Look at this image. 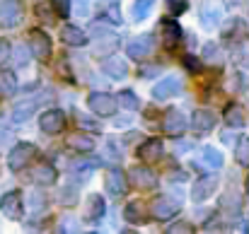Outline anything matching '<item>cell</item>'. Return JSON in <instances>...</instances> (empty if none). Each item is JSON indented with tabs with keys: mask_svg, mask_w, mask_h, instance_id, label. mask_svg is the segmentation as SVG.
I'll return each mask as SVG.
<instances>
[{
	"mask_svg": "<svg viewBox=\"0 0 249 234\" xmlns=\"http://www.w3.org/2000/svg\"><path fill=\"white\" fill-rule=\"evenodd\" d=\"M153 7H155V0H136L133 2V10H131V17L136 22H143L153 12Z\"/></svg>",
	"mask_w": 249,
	"mask_h": 234,
	"instance_id": "26",
	"label": "cell"
},
{
	"mask_svg": "<svg viewBox=\"0 0 249 234\" xmlns=\"http://www.w3.org/2000/svg\"><path fill=\"white\" fill-rule=\"evenodd\" d=\"M10 51H12V49H10V41L2 39V41H0V66H2V61L10 58Z\"/></svg>",
	"mask_w": 249,
	"mask_h": 234,
	"instance_id": "39",
	"label": "cell"
},
{
	"mask_svg": "<svg viewBox=\"0 0 249 234\" xmlns=\"http://www.w3.org/2000/svg\"><path fill=\"white\" fill-rule=\"evenodd\" d=\"M36 111V101H32V99H27V101H19L17 106H15V111H12V121L15 123H19V121H27L32 114Z\"/></svg>",
	"mask_w": 249,
	"mask_h": 234,
	"instance_id": "24",
	"label": "cell"
},
{
	"mask_svg": "<svg viewBox=\"0 0 249 234\" xmlns=\"http://www.w3.org/2000/svg\"><path fill=\"white\" fill-rule=\"evenodd\" d=\"M17 92V78L12 70H0V99H7Z\"/></svg>",
	"mask_w": 249,
	"mask_h": 234,
	"instance_id": "23",
	"label": "cell"
},
{
	"mask_svg": "<svg viewBox=\"0 0 249 234\" xmlns=\"http://www.w3.org/2000/svg\"><path fill=\"white\" fill-rule=\"evenodd\" d=\"M179 39H181V27L174 19H162V44H165V49L172 51L179 44Z\"/></svg>",
	"mask_w": 249,
	"mask_h": 234,
	"instance_id": "19",
	"label": "cell"
},
{
	"mask_svg": "<svg viewBox=\"0 0 249 234\" xmlns=\"http://www.w3.org/2000/svg\"><path fill=\"white\" fill-rule=\"evenodd\" d=\"M184 66H186V70H191V73H198V70H201V61H196L194 56H184Z\"/></svg>",
	"mask_w": 249,
	"mask_h": 234,
	"instance_id": "38",
	"label": "cell"
},
{
	"mask_svg": "<svg viewBox=\"0 0 249 234\" xmlns=\"http://www.w3.org/2000/svg\"><path fill=\"white\" fill-rule=\"evenodd\" d=\"M78 123L83 126L85 131H94V133H99V126H97V123H94L92 118H87L85 114H78Z\"/></svg>",
	"mask_w": 249,
	"mask_h": 234,
	"instance_id": "34",
	"label": "cell"
},
{
	"mask_svg": "<svg viewBox=\"0 0 249 234\" xmlns=\"http://www.w3.org/2000/svg\"><path fill=\"white\" fill-rule=\"evenodd\" d=\"M29 51L36 61H49L51 58V39L46 32H32L29 34Z\"/></svg>",
	"mask_w": 249,
	"mask_h": 234,
	"instance_id": "6",
	"label": "cell"
},
{
	"mask_svg": "<svg viewBox=\"0 0 249 234\" xmlns=\"http://www.w3.org/2000/svg\"><path fill=\"white\" fill-rule=\"evenodd\" d=\"M36 155V148L32 145V143H19L10 157H7V164H10V169L12 171H19V169H24L29 162H32V157Z\"/></svg>",
	"mask_w": 249,
	"mask_h": 234,
	"instance_id": "7",
	"label": "cell"
},
{
	"mask_svg": "<svg viewBox=\"0 0 249 234\" xmlns=\"http://www.w3.org/2000/svg\"><path fill=\"white\" fill-rule=\"evenodd\" d=\"M39 126H41L44 133L56 135V133H61V131L66 128V116H63V111H58V109H49V111L41 114Z\"/></svg>",
	"mask_w": 249,
	"mask_h": 234,
	"instance_id": "10",
	"label": "cell"
},
{
	"mask_svg": "<svg viewBox=\"0 0 249 234\" xmlns=\"http://www.w3.org/2000/svg\"><path fill=\"white\" fill-rule=\"evenodd\" d=\"M162 140H158V138H153V140H145L141 148H138V157L145 162V164H153V162H158L160 157H162Z\"/></svg>",
	"mask_w": 249,
	"mask_h": 234,
	"instance_id": "18",
	"label": "cell"
},
{
	"mask_svg": "<svg viewBox=\"0 0 249 234\" xmlns=\"http://www.w3.org/2000/svg\"><path fill=\"white\" fill-rule=\"evenodd\" d=\"M102 70H104L109 78H114V80H124L126 78V73H128L126 63H124V61H119V58H104Z\"/></svg>",
	"mask_w": 249,
	"mask_h": 234,
	"instance_id": "22",
	"label": "cell"
},
{
	"mask_svg": "<svg viewBox=\"0 0 249 234\" xmlns=\"http://www.w3.org/2000/svg\"><path fill=\"white\" fill-rule=\"evenodd\" d=\"M215 188H218V179H215V176H201V179L194 184L191 198H194L196 203H203V201H208V198L215 193Z\"/></svg>",
	"mask_w": 249,
	"mask_h": 234,
	"instance_id": "13",
	"label": "cell"
},
{
	"mask_svg": "<svg viewBox=\"0 0 249 234\" xmlns=\"http://www.w3.org/2000/svg\"><path fill=\"white\" fill-rule=\"evenodd\" d=\"M191 126H194L196 133H208V131H213V126H215L213 111H208V109H196V111L191 114Z\"/></svg>",
	"mask_w": 249,
	"mask_h": 234,
	"instance_id": "16",
	"label": "cell"
},
{
	"mask_svg": "<svg viewBox=\"0 0 249 234\" xmlns=\"http://www.w3.org/2000/svg\"><path fill=\"white\" fill-rule=\"evenodd\" d=\"M128 176H131V184H133V186H141V188H153V186L158 184L155 171L148 169V167H133Z\"/></svg>",
	"mask_w": 249,
	"mask_h": 234,
	"instance_id": "17",
	"label": "cell"
},
{
	"mask_svg": "<svg viewBox=\"0 0 249 234\" xmlns=\"http://www.w3.org/2000/svg\"><path fill=\"white\" fill-rule=\"evenodd\" d=\"M177 210H179V203L177 201H172V198H155L153 201V205H150V215L155 217V220H172L174 215H177Z\"/></svg>",
	"mask_w": 249,
	"mask_h": 234,
	"instance_id": "11",
	"label": "cell"
},
{
	"mask_svg": "<svg viewBox=\"0 0 249 234\" xmlns=\"http://www.w3.org/2000/svg\"><path fill=\"white\" fill-rule=\"evenodd\" d=\"M167 232H169V234H177V232H194V227H191V225H184V222H181V225H172V227H169Z\"/></svg>",
	"mask_w": 249,
	"mask_h": 234,
	"instance_id": "40",
	"label": "cell"
},
{
	"mask_svg": "<svg viewBox=\"0 0 249 234\" xmlns=\"http://www.w3.org/2000/svg\"><path fill=\"white\" fill-rule=\"evenodd\" d=\"M53 5H56V12L61 17H68L71 15V0H53Z\"/></svg>",
	"mask_w": 249,
	"mask_h": 234,
	"instance_id": "35",
	"label": "cell"
},
{
	"mask_svg": "<svg viewBox=\"0 0 249 234\" xmlns=\"http://www.w3.org/2000/svg\"><path fill=\"white\" fill-rule=\"evenodd\" d=\"M104 213H107V203H104V198H102L99 193L87 196L85 208H83V220L85 222H87V225H97V222L104 217Z\"/></svg>",
	"mask_w": 249,
	"mask_h": 234,
	"instance_id": "5",
	"label": "cell"
},
{
	"mask_svg": "<svg viewBox=\"0 0 249 234\" xmlns=\"http://www.w3.org/2000/svg\"><path fill=\"white\" fill-rule=\"evenodd\" d=\"M104 186H107V193H109L111 198H124L126 191H128V179H126V174H124L121 169L111 167V169H107V174H104Z\"/></svg>",
	"mask_w": 249,
	"mask_h": 234,
	"instance_id": "3",
	"label": "cell"
},
{
	"mask_svg": "<svg viewBox=\"0 0 249 234\" xmlns=\"http://www.w3.org/2000/svg\"><path fill=\"white\" fill-rule=\"evenodd\" d=\"M247 191H249V179H247Z\"/></svg>",
	"mask_w": 249,
	"mask_h": 234,
	"instance_id": "42",
	"label": "cell"
},
{
	"mask_svg": "<svg viewBox=\"0 0 249 234\" xmlns=\"http://www.w3.org/2000/svg\"><path fill=\"white\" fill-rule=\"evenodd\" d=\"M162 128H165L167 135H181V133L186 131V118H184V114L177 111V109H169L165 114V118H162Z\"/></svg>",
	"mask_w": 249,
	"mask_h": 234,
	"instance_id": "14",
	"label": "cell"
},
{
	"mask_svg": "<svg viewBox=\"0 0 249 234\" xmlns=\"http://www.w3.org/2000/svg\"><path fill=\"white\" fill-rule=\"evenodd\" d=\"M87 106H89L92 114H97V116H114L119 101H116V97H111V94H107V92H92V94L87 97Z\"/></svg>",
	"mask_w": 249,
	"mask_h": 234,
	"instance_id": "1",
	"label": "cell"
},
{
	"mask_svg": "<svg viewBox=\"0 0 249 234\" xmlns=\"http://www.w3.org/2000/svg\"><path fill=\"white\" fill-rule=\"evenodd\" d=\"M61 41L68 44V46H85L87 44V34L83 29L73 27V24H66V27H61Z\"/></svg>",
	"mask_w": 249,
	"mask_h": 234,
	"instance_id": "20",
	"label": "cell"
},
{
	"mask_svg": "<svg viewBox=\"0 0 249 234\" xmlns=\"http://www.w3.org/2000/svg\"><path fill=\"white\" fill-rule=\"evenodd\" d=\"M116 101H119V106H126V109H131V111H136V109L141 106V99H138V97H136L131 89H124V92H119Z\"/></svg>",
	"mask_w": 249,
	"mask_h": 234,
	"instance_id": "29",
	"label": "cell"
},
{
	"mask_svg": "<svg viewBox=\"0 0 249 234\" xmlns=\"http://www.w3.org/2000/svg\"><path fill=\"white\" fill-rule=\"evenodd\" d=\"M203 58H206L208 63H220V51H218V46H215V44H206Z\"/></svg>",
	"mask_w": 249,
	"mask_h": 234,
	"instance_id": "32",
	"label": "cell"
},
{
	"mask_svg": "<svg viewBox=\"0 0 249 234\" xmlns=\"http://www.w3.org/2000/svg\"><path fill=\"white\" fill-rule=\"evenodd\" d=\"M116 49H119V36L111 34V32H102L94 41V56H99V58L111 56Z\"/></svg>",
	"mask_w": 249,
	"mask_h": 234,
	"instance_id": "15",
	"label": "cell"
},
{
	"mask_svg": "<svg viewBox=\"0 0 249 234\" xmlns=\"http://www.w3.org/2000/svg\"><path fill=\"white\" fill-rule=\"evenodd\" d=\"M237 29H242V19H232V22H228V27L223 29V34H225V36H232V34H237Z\"/></svg>",
	"mask_w": 249,
	"mask_h": 234,
	"instance_id": "37",
	"label": "cell"
},
{
	"mask_svg": "<svg viewBox=\"0 0 249 234\" xmlns=\"http://www.w3.org/2000/svg\"><path fill=\"white\" fill-rule=\"evenodd\" d=\"M0 210H2V215H5V217H10V220H22V213H24L22 193H17V191L5 193V196H2V201H0Z\"/></svg>",
	"mask_w": 249,
	"mask_h": 234,
	"instance_id": "9",
	"label": "cell"
},
{
	"mask_svg": "<svg viewBox=\"0 0 249 234\" xmlns=\"http://www.w3.org/2000/svg\"><path fill=\"white\" fill-rule=\"evenodd\" d=\"M68 145H71L73 150H80V152H89V150L94 148V140H92L89 135H83V133H73V135L68 138Z\"/></svg>",
	"mask_w": 249,
	"mask_h": 234,
	"instance_id": "27",
	"label": "cell"
},
{
	"mask_svg": "<svg viewBox=\"0 0 249 234\" xmlns=\"http://www.w3.org/2000/svg\"><path fill=\"white\" fill-rule=\"evenodd\" d=\"M167 7H169V12L181 15V12L189 10V2H186V0H167Z\"/></svg>",
	"mask_w": 249,
	"mask_h": 234,
	"instance_id": "33",
	"label": "cell"
},
{
	"mask_svg": "<svg viewBox=\"0 0 249 234\" xmlns=\"http://www.w3.org/2000/svg\"><path fill=\"white\" fill-rule=\"evenodd\" d=\"M181 92V80L177 78V75H169V78H162L155 87H153V97L155 99H172V97H177Z\"/></svg>",
	"mask_w": 249,
	"mask_h": 234,
	"instance_id": "12",
	"label": "cell"
},
{
	"mask_svg": "<svg viewBox=\"0 0 249 234\" xmlns=\"http://www.w3.org/2000/svg\"><path fill=\"white\" fill-rule=\"evenodd\" d=\"M22 19V2L19 0H0V24L2 27H17Z\"/></svg>",
	"mask_w": 249,
	"mask_h": 234,
	"instance_id": "8",
	"label": "cell"
},
{
	"mask_svg": "<svg viewBox=\"0 0 249 234\" xmlns=\"http://www.w3.org/2000/svg\"><path fill=\"white\" fill-rule=\"evenodd\" d=\"M235 159L242 164V167H249V140H242L235 150Z\"/></svg>",
	"mask_w": 249,
	"mask_h": 234,
	"instance_id": "31",
	"label": "cell"
},
{
	"mask_svg": "<svg viewBox=\"0 0 249 234\" xmlns=\"http://www.w3.org/2000/svg\"><path fill=\"white\" fill-rule=\"evenodd\" d=\"M203 162H206L211 169H220V167H223V155H220L215 148H203Z\"/></svg>",
	"mask_w": 249,
	"mask_h": 234,
	"instance_id": "30",
	"label": "cell"
},
{
	"mask_svg": "<svg viewBox=\"0 0 249 234\" xmlns=\"http://www.w3.org/2000/svg\"><path fill=\"white\" fill-rule=\"evenodd\" d=\"M242 68H247V70H249V56L245 58V61H242Z\"/></svg>",
	"mask_w": 249,
	"mask_h": 234,
	"instance_id": "41",
	"label": "cell"
},
{
	"mask_svg": "<svg viewBox=\"0 0 249 234\" xmlns=\"http://www.w3.org/2000/svg\"><path fill=\"white\" fill-rule=\"evenodd\" d=\"M56 169L51 167V164H39L36 169H34V181L36 184H56Z\"/></svg>",
	"mask_w": 249,
	"mask_h": 234,
	"instance_id": "25",
	"label": "cell"
},
{
	"mask_svg": "<svg viewBox=\"0 0 249 234\" xmlns=\"http://www.w3.org/2000/svg\"><path fill=\"white\" fill-rule=\"evenodd\" d=\"M223 15H225V2H223V0H206V2L201 5V12H198L201 24H203L206 29H215V27L220 24Z\"/></svg>",
	"mask_w": 249,
	"mask_h": 234,
	"instance_id": "2",
	"label": "cell"
},
{
	"mask_svg": "<svg viewBox=\"0 0 249 234\" xmlns=\"http://www.w3.org/2000/svg\"><path fill=\"white\" fill-rule=\"evenodd\" d=\"M29 53H32L29 49L19 46V49H17V53H15V63H17V66H24V63L29 61Z\"/></svg>",
	"mask_w": 249,
	"mask_h": 234,
	"instance_id": "36",
	"label": "cell"
},
{
	"mask_svg": "<svg viewBox=\"0 0 249 234\" xmlns=\"http://www.w3.org/2000/svg\"><path fill=\"white\" fill-rule=\"evenodd\" d=\"M225 123L230 126V128H242L245 126V111L240 109V106H228V111H225Z\"/></svg>",
	"mask_w": 249,
	"mask_h": 234,
	"instance_id": "28",
	"label": "cell"
},
{
	"mask_svg": "<svg viewBox=\"0 0 249 234\" xmlns=\"http://www.w3.org/2000/svg\"><path fill=\"white\" fill-rule=\"evenodd\" d=\"M153 49H155V36L141 34V36H136V39L128 41L126 53H128V58H133V61H143V58H148V56L153 53Z\"/></svg>",
	"mask_w": 249,
	"mask_h": 234,
	"instance_id": "4",
	"label": "cell"
},
{
	"mask_svg": "<svg viewBox=\"0 0 249 234\" xmlns=\"http://www.w3.org/2000/svg\"><path fill=\"white\" fill-rule=\"evenodd\" d=\"M124 217H126V222L143 225V222L148 220V210L143 208V203L133 201V203H128V205H126V210H124Z\"/></svg>",
	"mask_w": 249,
	"mask_h": 234,
	"instance_id": "21",
	"label": "cell"
}]
</instances>
